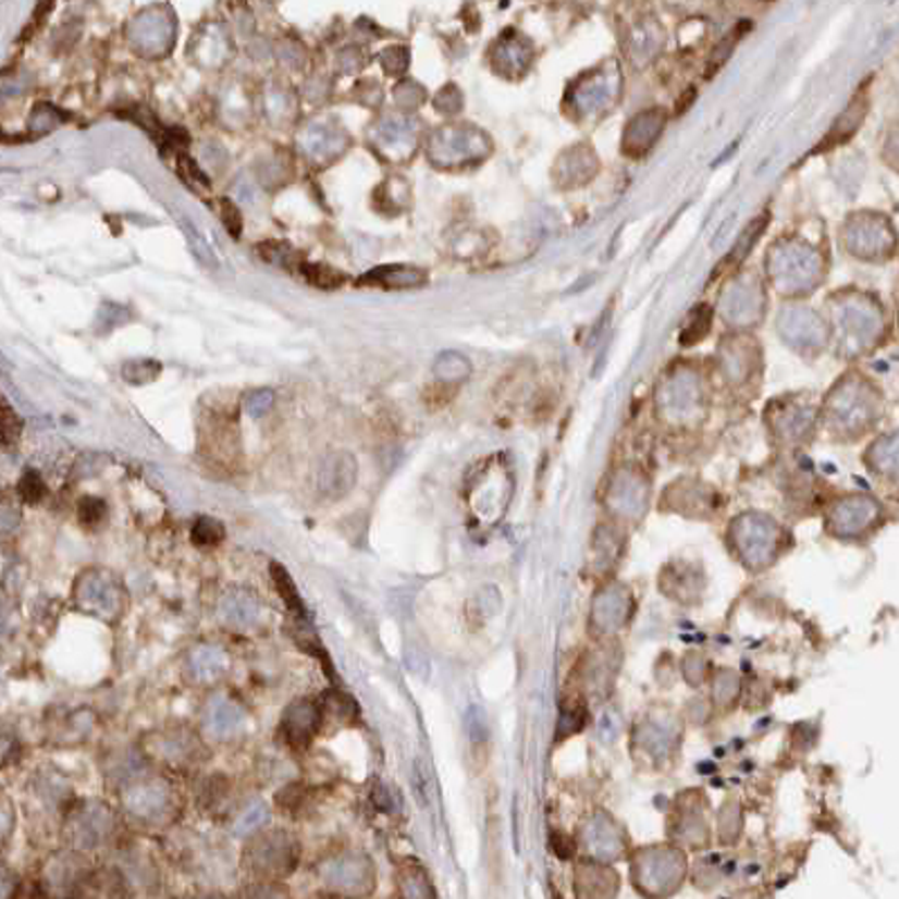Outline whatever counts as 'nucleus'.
Segmentation results:
<instances>
[{
  "label": "nucleus",
  "instance_id": "nucleus-1",
  "mask_svg": "<svg viewBox=\"0 0 899 899\" xmlns=\"http://www.w3.org/2000/svg\"><path fill=\"white\" fill-rule=\"evenodd\" d=\"M73 603L79 612L99 618L103 624H118L126 614L128 592L115 571L93 567L77 576L73 584Z\"/></svg>",
  "mask_w": 899,
  "mask_h": 899
},
{
  "label": "nucleus",
  "instance_id": "nucleus-2",
  "mask_svg": "<svg viewBox=\"0 0 899 899\" xmlns=\"http://www.w3.org/2000/svg\"><path fill=\"white\" fill-rule=\"evenodd\" d=\"M122 808L140 825H162L176 816V793L162 778H135L124 787Z\"/></svg>",
  "mask_w": 899,
  "mask_h": 899
},
{
  "label": "nucleus",
  "instance_id": "nucleus-3",
  "mask_svg": "<svg viewBox=\"0 0 899 899\" xmlns=\"http://www.w3.org/2000/svg\"><path fill=\"white\" fill-rule=\"evenodd\" d=\"M897 244V230L886 214L859 212L846 225V246L859 259L886 261L895 255Z\"/></svg>",
  "mask_w": 899,
  "mask_h": 899
},
{
  "label": "nucleus",
  "instance_id": "nucleus-4",
  "mask_svg": "<svg viewBox=\"0 0 899 899\" xmlns=\"http://www.w3.org/2000/svg\"><path fill=\"white\" fill-rule=\"evenodd\" d=\"M882 414V394L869 383V380L850 378L843 383L841 392L835 398V421L843 432L861 434L873 423H877Z\"/></svg>",
  "mask_w": 899,
  "mask_h": 899
},
{
  "label": "nucleus",
  "instance_id": "nucleus-5",
  "mask_svg": "<svg viewBox=\"0 0 899 899\" xmlns=\"http://www.w3.org/2000/svg\"><path fill=\"white\" fill-rule=\"evenodd\" d=\"M246 859L261 877H286L299 861V843L286 829H272L253 839Z\"/></svg>",
  "mask_w": 899,
  "mask_h": 899
},
{
  "label": "nucleus",
  "instance_id": "nucleus-6",
  "mask_svg": "<svg viewBox=\"0 0 899 899\" xmlns=\"http://www.w3.org/2000/svg\"><path fill=\"white\" fill-rule=\"evenodd\" d=\"M322 884L344 897L367 895L373 888L371 861L360 852H340L320 866Z\"/></svg>",
  "mask_w": 899,
  "mask_h": 899
},
{
  "label": "nucleus",
  "instance_id": "nucleus-7",
  "mask_svg": "<svg viewBox=\"0 0 899 899\" xmlns=\"http://www.w3.org/2000/svg\"><path fill=\"white\" fill-rule=\"evenodd\" d=\"M248 713L234 695L219 690L207 698L200 711V731L214 742H230L246 729Z\"/></svg>",
  "mask_w": 899,
  "mask_h": 899
},
{
  "label": "nucleus",
  "instance_id": "nucleus-8",
  "mask_svg": "<svg viewBox=\"0 0 899 899\" xmlns=\"http://www.w3.org/2000/svg\"><path fill=\"white\" fill-rule=\"evenodd\" d=\"M115 827V816L111 808L99 801H86L67 814V839L79 850H93L107 841Z\"/></svg>",
  "mask_w": 899,
  "mask_h": 899
},
{
  "label": "nucleus",
  "instance_id": "nucleus-9",
  "mask_svg": "<svg viewBox=\"0 0 899 899\" xmlns=\"http://www.w3.org/2000/svg\"><path fill=\"white\" fill-rule=\"evenodd\" d=\"M841 320L848 340L861 352L871 349L886 331L884 308L866 295H857L850 304H846Z\"/></svg>",
  "mask_w": 899,
  "mask_h": 899
},
{
  "label": "nucleus",
  "instance_id": "nucleus-10",
  "mask_svg": "<svg viewBox=\"0 0 899 899\" xmlns=\"http://www.w3.org/2000/svg\"><path fill=\"white\" fill-rule=\"evenodd\" d=\"M145 753L167 767L187 769L198 763L202 747L198 736L189 729H167L147 738Z\"/></svg>",
  "mask_w": 899,
  "mask_h": 899
},
{
  "label": "nucleus",
  "instance_id": "nucleus-11",
  "mask_svg": "<svg viewBox=\"0 0 899 899\" xmlns=\"http://www.w3.org/2000/svg\"><path fill=\"white\" fill-rule=\"evenodd\" d=\"M185 675L196 686H217L230 673V654L217 643H196L185 654Z\"/></svg>",
  "mask_w": 899,
  "mask_h": 899
},
{
  "label": "nucleus",
  "instance_id": "nucleus-12",
  "mask_svg": "<svg viewBox=\"0 0 899 899\" xmlns=\"http://www.w3.org/2000/svg\"><path fill=\"white\" fill-rule=\"evenodd\" d=\"M324 713L313 700H295L282 717V736L288 747L306 749L322 729Z\"/></svg>",
  "mask_w": 899,
  "mask_h": 899
},
{
  "label": "nucleus",
  "instance_id": "nucleus-13",
  "mask_svg": "<svg viewBox=\"0 0 899 899\" xmlns=\"http://www.w3.org/2000/svg\"><path fill=\"white\" fill-rule=\"evenodd\" d=\"M358 475L356 459L349 453H331L320 466L318 472V489L327 500H340L344 495H349L354 489Z\"/></svg>",
  "mask_w": 899,
  "mask_h": 899
},
{
  "label": "nucleus",
  "instance_id": "nucleus-14",
  "mask_svg": "<svg viewBox=\"0 0 899 899\" xmlns=\"http://www.w3.org/2000/svg\"><path fill=\"white\" fill-rule=\"evenodd\" d=\"M221 614L227 620V626L236 630H248L257 624L261 603L255 592L244 590V587H234L221 601Z\"/></svg>",
  "mask_w": 899,
  "mask_h": 899
},
{
  "label": "nucleus",
  "instance_id": "nucleus-15",
  "mask_svg": "<svg viewBox=\"0 0 899 899\" xmlns=\"http://www.w3.org/2000/svg\"><path fill=\"white\" fill-rule=\"evenodd\" d=\"M882 513L879 502H875L873 497L866 495H857L846 500L839 508H837V527L843 529L850 535H857L861 531H866Z\"/></svg>",
  "mask_w": 899,
  "mask_h": 899
},
{
  "label": "nucleus",
  "instance_id": "nucleus-16",
  "mask_svg": "<svg viewBox=\"0 0 899 899\" xmlns=\"http://www.w3.org/2000/svg\"><path fill=\"white\" fill-rule=\"evenodd\" d=\"M869 464L877 475L886 479H899V430L884 434L873 443Z\"/></svg>",
  "mask_w": 899,
  "mask_h": 899
},
{
  "label": "nucleus",
  "instance_id": "nucleus-17",
  "mask_svg": "<svg viewBox=\"0 0 899 899\" xmlns=\"http://www.w3.org/2000/svg\"><path fill=\"white\" fill-rule=\"evenodd\" d=\"M369 276H375V282L385 288H409L421 284L426 276L414 270V268H403V266H392V268H380L371 272Z\"/></svg>",
  "mask_w": 899,
  "mask_h": 899
},
{
  "label": "nucleus",
  "instance_id": "nucleus-18",
  "mask_svg": "<svg viewBox=\"0 0 899 899\" xmlns=\"http://www.w3.org/2000/svg\"><path fill=\"white\" fill-rule=\"evenodd\" d=\"M401 899H432L426 873L419 866H407L398 875Z\"/></svg>",
  "mask_w": 899,
  "mask_h": 899
},
{
  "label": "nucleus",
  "instance_id": "nucleus-19",
  "mask_svg": "<svg viewBox=\"0 0 899 899\" xmlns=\"http://www.w3.org/2000/svg\"><path fill=\"white\" fill-rule=\"evenodd\" d=\"M272 580H274L276 592H280L282 601L286 603L288 612H291L295 618H304V616H306V609H304V603H301V599H299V592H297V587L293 584L288 571H286L282 565H272Z\"/></svg>",
  "mask_w": 899,
  "mask_h": 899
},
{
  "label": "nucleus",
  "instance_id": "nucleus-20",
  "mask_svg": "<svg viewBox=\"0 0 899 899\" xmlns=\"http://www.w3.org/2000/svg\"><path fill=\"white\" fill-rule=\"evenodd\" d=\"M268 818H270V810L261 801H255L236 816L234 835L236 837H253L268 823Z\"/></svg>",
  "mask_w": 899,
  "mask_h": 899
},
{
  "label": "nucleus",
  "instance_id": "nucleus-21",
  "mask_svg": "<svg viewBox=\"0 0 899 899\" xmlns=\"http://www.w3.org/2000/svg\"><path fill=\"white\" fill-rule=\"evenodd\" d=\"M225 540V527L214 517H198L192 527V542L196 546H217Z\"/></svg>",
  "mask_w": 899,
  "mask_h": 899
},
{
  "label": "nucleus",
  "instance_id": "nucleus-22",
  "mask_svg": "<svg viewBox=\"0 0 899 899\" xmlns=\"http://www.w3.org/2000/svg\"><path fill=\"white\" fill-rule=\"evenodd\" d=\"M44 495H46L44 479L34 470H25V475L19 481V497L25 504H37L44 500Z\"/></svg>",
  "mask_w": 899,
  "mask_h": 899
},
{
  "label": "nucleus",
  "instance_id": "nucleus-23",
  "mask_svg": "<svg viewBox=\"0 0 899 899\" xmlns=\"http://www.w3.org/2000/svg\"><path fill=\"white\" fill-rule=\"evenodd\" d=\"M77 517L84 527H97L107 517V504L99 497H84L77 504Z\"/></svg>",
  "mask_w": 899,
  "mask_h": 899
},
{
  "label": "nucleus",
  "instance_id": "nucleus-24",
  "mask_svg": "<svg viewBox=\"0 0 899 899\" xmlns=\"http://www.w3.org/2000/svg\"><path fill=\"white\" fill-rule=\"evenodd\" d=\"M304 276L320 288H335L344 282V276L327 266H304Z\"/></svg>",
  "mask_w": 899,
  "mask_h": 899
},
{
  "label": "nucleus",
  "instance_id": "nucleus-25",
  "mask_svg": "<svg viewBox=\"0 0 899 899\" xmlns=\"http://www.w3.org/2000/svg\"><path fill=\"white\" fill-rule=\"evenodd\" d=\"M160 371V365L151 362V360H137L131 362L128 367H124V378L131 380V383H145V380H153Z\"/></svg>",
  "mask_w": 899,
  "mask_h": 899
},
{
  "label": "nucleus",
  "instance_id": "nucleus-26",
  "mask_svg": "<svg viewBox=\"0 0 899 899\" xmlns=\"http://www.w3.org/2000/svg\"><path fill=\"white\" fill-rule=\"evenodd\" d=\"M884 158L890 167L899 169V124L892 126L884 140Z\"/></svg>",
  "mask_w": 899,
  "mask_h": 899
},
{
  "label": "nucleus",
  "instance_id": "nucleus-27",
  "mask_svg": "<svg viewBox=\"0 0 899 899\" xmlns=\"http://www.w3.org/2000/svg\"><path fill=\"white\" fill-rule=\"evenodd\" d=\"M21 434V421L19 417H14L12 407L5 403L3 405V443L10 445L14 439H19Z\"/></svg>",
  "mask_w": 899,
  "mask_h": 899
},
{
  "label": "nucleus",
  "instance_id": "nucleus-28",
  "mask_svg": "<svg viewBox=\"0 0 899 899\" xmlns=\"http://www.w3.org/2000/svg\"><path fill=\"white\" fill-rule=\"evenodd\" d=\"M221 212H223V223H225V227L230 230V234L232 236H241V214H238V210L236 207L227 200V198H223L221 200Z\"/></svg>",
  "mask_w": 899,
  "mask_h": 899
},
{
  "label": "nucleus",
  "instance_id": "nucleus-29",
  "mask_svg": "<svg viewBox=\"0 0 899 899\" xmlns=\"http://www.w3.org/2000/svg\"><path fill=\"white\" fill-rule=\"evenodd\" d=\"M253 899H288V895H286V890H282V888H276V886L270 884V886L255 888Z\"/></svg>",
  "mask_w": 899,
  "mask_h": 899
},
{
  "label": "nucleus",
  "instance_id": "nucleus-30",
  "mask_svg": "<svg viewBox=\"0 0 899 899\" xmlns=\"http://www.w3.org/2000/svg\"><path fill=\"white\" fill-rule=\"evenodd\" d=\"M207 899H219V897H207Z\"/></svg>",
  "mask_w": 899,
  "mask_h": 899
}]
</instances>
